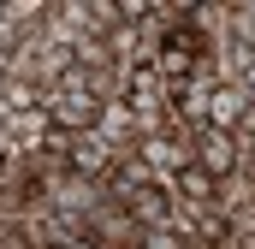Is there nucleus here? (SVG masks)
<instances>
[{
    "label": "nucleus",
    "instance_id": "obj_11",
    "mask_svg": "<svg viewBox=\"0 0 255 249\" xmlns=\"http://www.w3.org/2000/svg\"><path fill=\"white\" fill-rule=\"evenodd\" d=\"M12 154H18V142H12V130H6V119H0V166H6Z\"/></svg>",
    "mask_w": 255,
    "mask_h": 249
},
{
    "label": "nucleus",
    "instance_id": "obj_3",
    "mask_svg": "<svg viewBox=\"0 0 255 249\" xmlns=\"http://www.w3.org/2000/svg\"><path fill=\"white\" fill-rule=\"evenodd\" d=\"M119 148L101 136V130H83V136H71V154H65V172H77V178H95V184H107L113 172H119Z\"/></svg>",
    "mask_w": 255,
    "mask_h": 249
},
{
    "label": "nucleus",
    "instance_id": "obj_8",
    "mask_svg": "<svg viewBox=\"0 0 255 249\" xmlns=\"http://www.w3.org/2000/svg\"><path fill=\"white\" fill-rule=\"evenodd\" d=\"M166 190H172V202H214V178H208L202 166H184Z\"/></svg>",
    "mask_w": 255,
    "mask_h": 249
},
{
    "label": "nucleus",
    "instance_id": "obj_9",
    "mask_svg": "<svg viewBox=\"0 0 255 249\" xmlns=\"http://www.w3.org/2000/svg\"><path fill=\"white\" fill-rule=\"evenodd\" d=\"M232 238H255V196L238 208V214H232Z\"/></svg>",
    "mask_w": 255,
    "mask_h": 249
},
{
    "label": "nucleus",
    "instance_id": "obj_5",
    "mask_svg": "<svg viewBox=\"0 0 255 249\" xmlns=\"http://www.w3.org/2000/svg\"><path fill=\"white\" fill-rule=\"evenodd\" d=\"M125 214L142 226V232H172V190H160V184H142L136 196L125 202Z\"/></svg>",
    "mask_w": 255,
    "mask_h": 249
},
{
    "label": "nucleus",
    "instance_id": "obj_6",
    "mask_svg": "<svg viewBox=\"0 0 255 249\" xmlns=\"http://www.w3.org/2000/svg\"><path fill=\"white\" fill-rule=\"evenodd\" d=\"M244 107H250V95H244L238 83H220V89L208 95V124H214V130H238Z\"/></svg>",
    "mask_w": 255,
    "mask_h": 249
},
{
    "label": "nucleus",
    "instance_id": "obj_4",
    "mask_svg": "<svg viewBox=\"0 0 255 249\" xmlns=\"http://www.w3.org/2000/svg\"><path fill=\"white\" fill-rule=\"evenodd\" d=\"M42 107H48L54 130H65V136H83V130L101 124V101H89V95H60V89H48Z\"/></svg>",
    "mask_w": 255,
    "mask_h": 249
},
{
    "label": "nucleus",
    "instance_id": "obj_2",
    "mask_svg": "<svg viewBox=\"0 0 255 249\" xmlns=\"http://www.w3.org/2000/svg\"><path fill=\"white\" fill-rule=\"evenodd\" d=\"M238 160H244V142H238L232 130L202 124V130L190 136V166H202L208 178H232V172H238Z\"/></svg>",
    "mask_w": 255,
    "mask_h": 249
},
{
    "label": "nucleus",
    "instance_id": "obj_7",
    "mask_svg": "<svg viewBox=\"0 0 255 249\" xmlns=\"http://www.w3.org/2000/svg\"><path fill=\"white\" fill-rule=\"evenodd\" d=\"M250 196H255V184L244 178V172H232V178H214V208H220L226 220H232V214H238Z\"/></svg>",
    "mask_w": 255,
    "mask_h": 249
},
{
    "label": "nucleus",
    "instance_id": "obj_12",
    "mask_svg": "<svg viewBox=\"0 0 255 249\" xmlns=\"http://www.w3.org/2000/svg\"><path fill=\"white\" fill-rule=\"evenodd\" d=\"M238 89H244V95H250V101H255V65H250V71H244V77H238Z\"/></svg>",
    "mask_w": 255,
    "mask_h": 249
},
{
    "label": "nucleus",
    "instance_id": "obj_10",
    "mask_svg": "<svg viewBox=\"0 0 255 249\" xmlns=\"http://www.w3.org/2000/svg\"><path fill=\"white\" fill-rule=\"evenodd\" d=\"M232 136H238V142H255V101L244 107V119H238V130H232Z\"/></svg>",
    "mask_w": 255,
    "mask_h": 249
},
{
    "label": "nucleus",
    "instance_id": "obj_1",
    "mask_svg": "<svg viewBox=\"0 0 255 249\" xmlns=\"http://www.w3.org/2000/svg\"><path fill=\"white\" fill-rule=\"evenodd\" d=\"M42 202L60 214V220H77V226H89L101 208H107V184H95V178H77V172H65L54 184H42Z\"/></svg>",
    "mask_w": 255,
    "mask_h": 249
}]
</instances>
